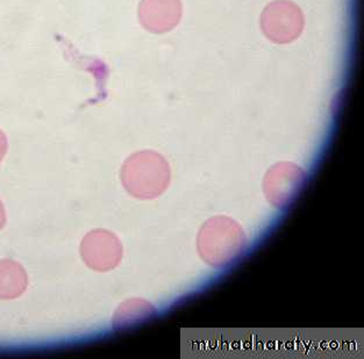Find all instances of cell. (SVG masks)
<instances>
[{
	"mask_svg": "<svg viewBox=\"0 0 364 359\" xmlns=\"http://www.w3.org/2000/svg\"><path fill=\"white\" fill-rule=\"evenodd\" d=\"M5 221H6L5 210H4L3 204H1V201H0V229L3 228L4 225H5Z\"/></svg>",
	"mask_w": 364,
	"mask_h": 359,
	"instance_id": "obj_6",
	"label": "cell"
},
{
	"mask_svg": "<svg viewBox=\"0 0 364 359\" xmlns=\"http://www.w3.org/2000/svg\"><path fill=\"white\" fill-rule=\"evenodd\" d=\"M27 285V274L19 263L0 261V299H16L25 292Z\"/></svg>",
	"mask_w": 364,
	"mask_h": 359,
	"instance_id": "obj_4",
	"label": "cell"
},
{
	"mask_svg": "<svg viewBox=\"0 0 364 359\" xmlns=\"http://www.w3.org/2000/svg\"><path fill=\"white\" fill-rule=\"evenodd\" d=\"M7 150V139L6 135L0 131V162L4 159V156L6 154Z\"/></svg>",
	"mask_w": 364,
	"mask_h": 359,
	"instance_id": "obj_5",
	"label": "cell"
},
{
	"mask_svg": "<svg viewBox=\"0 0 364 359\" xmlns=\"http://www.w3.org/2000/svg\"><path fill=\"white\" fill-rule=\"evenodd\" d=\"M179 0H144L140 7L141 21L153 32L173 28L181 18Z\"/></svg>",
	"mask_w": 364,
	"mask_h": 359,
	"instance_id": "obj_3",
	"label": "cell"
},
{
	"mask_svg": "<svg viewBox=\"0 0 364 359\" xmlns=\"http://www.w3.org/2000/svg\"><path fill=\"white\" fill-rule=\"evenodd\" d=\"M122 181L136 197L154 198L164 191L169 170L164 157L154 153L136 154L124 166Z\"/></svg>",
	"mask_w": 364,
	"mask_h": 359,
	"instance_id": "obj_1",
	"label": "cell"
},
{
	"mask_svg": "<svg viewBox=\"0 0 364 359\" xmlns=\"http://www.w3.org/2000/svg\"><path fill=\"white\" fill-rule=\"evenodd\" d=\"M122 245L112 232L96 229L84 236L80 254L87 267L93 270L109 271L118 265L122 258Z\"/></svg>",
	"mask_w": 364,
	"mask_h": 359,
	"instance_id": "obj_2",
	"label": "cell"
}]
</instances>
